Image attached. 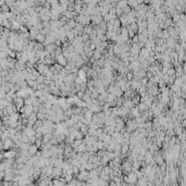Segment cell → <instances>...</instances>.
<instances>
[{
	"label": "cell",
	"mask_w": 186,
	"mask_h": 186,
	"mask_svg": "<svg viewBox=\"0 0 186 186\" xmlns=\"http://www.w3.org/2000/svg\"><path fill=\"white\" fill-rule=\"evenodd\" d=\"M13 103L15 104V107H17V109L19 111L21 108L24 107V98L23 97H15L13 99Z\"/></svg>",
	"instance_id": "cell-1"
},
{
	"label": "cell",
	"mask_w": 186,
	"mask_h": 186,
	"mask_svg": "<svg viewBox=\"0 0 186 186\" xmlns=\"http://www.w3.org/2000/svg\"><path fill=\"white\" fill-rule=\"evenodd\" d=\"M62 175V168L61 166H53L52 169V179H59Z\"/></svg>",
	"instance_id": "cell-2"
},
{
	"label": "cell",
	"mask_w": 186,
	"mask_h": 186,
	"mask_svg": "<svg viewBox=\"0 0 186 186\" xmlns=\"http://www.w3.org/2000/svg\"><path fill=\"white\" fill-rule=\"evenodd\" d=\"M127 177H129V184L130 185H133V184H136L137 183V176H136V174H135V172H133V171H131V172H129L127 173Z\"/></svg>",
	"instance_id": "cell-3"
},
{
	"label": "cell",
	"mask_w": 186,
	"mask_h": 186,
	"mask_svg": "<svg viewBox=\"0 0 186 186\" xmlns=\"http://www.w3.org/2000/svg\"><path fill=\"white\" fill-rule=\"evenodd\" d=\"M56 62H57V63H59V64H61L62 67H64V65L68 63L67 59H65L64 56L62 55V53H60V55H58V56L56 57Z\"/></svg>",
	"instance_id": "cell-4"
},
{
	"label": "cell",
	"mask_w": 186,
	"mask_h": 186,
	"mask_svg": "<svg viewBox=\"0 0 186 186\" xmlns=\"http://www.w3.org/2000/svg\"><path fill=\"white\" fill-rule=\"evenodd\" d=\"M13 141L11 139L10 137H8L6 141H3V149H6V150H8V149H11V147L13 146Z\"/></svg>",
	"instance_id": "cell-5"
},
{
	"label": "cell",
	"mask_w": 186,
	"mask_h": 186,
	"mask_svg": "<svg viewBox=\"0 0 186 186\" xmlns=\"http://www.w3.org/2000/svg\"><path fill=\"white\" fill-rule=\"evenodd\" d=\"M32 112H33V104H24V107H23V113H25L28 117Z\"/></svg>",
	"instance_id": "cell-6"
},
{
	"label": "cell",
	"mask_w": 186,
	"mask_h": 186,
	"mask_svg": "<svg viewBox=\"0 0 186 186\" xmlns=\"http://www.w3.org/2000/svg\"><path fill=\"white\" fill-rule=\"evenodd\" d=\"M38 151V147L35 145V144H32V145H29V147H28V153L30 154V156H34L35 153H36Z\"/></svg>",
	"instance_id": "cell-7"
},
{
	"label": "cell",
	"mask_w": 186,
	"mask_h": 186,
	"mask_svg": "<svg viewBox=\"0 0 186 186\" xmlns=\"http://www.w3.org/2000/svg\"><path fill=\"white\" fill-rule=\"evenodd\" d=\"M77 76L79 77H81L82 80H84V81H87V77H86V71H84L83 69H79V71H77Z\"/></svg>",
	"instance_id": "cell-8"
},
{
	"label": "cell",
	"mask_w": 186,
	"mask_h": 186,
	"mask_svg": "<svg viewBox=\"0 0 186 186\" xmlns=\"http://www.w3.org/2000/svg\"><path fill=\"white\" fill-rule=\"evenodd\" d=\"M74 51H76L77 53H82L84 52V44L81 42V44H77L74 46Z\"/></svg>",
	"instance_id": "cell-9"
},
{
	"label": "cell",
	"mask_w": 186,
	"mask_h": 186,
	"mask_svg": "<svg viewBox=\"0 0 186 186\" xmlns=\"http://www.w3.org/2000/svg\"><path fill=\"white\" fill-rule=\"evenodd\" d=\"M86 149H87V145L83 142L82 144L79 145V146L76 147V149H75V150H76V151H80V152H85V151H86Z\"/></svg>",
	"instance_id": "cell-10"
},
{
	"label": "cell",
	"mask_w": 186,
	"mask_h": 186,
	"mask_svg": "<svg viewBox=\"0 0 186 186\" xmlns=\"http://www.w3.org/2000/svg\"><path fill=\"white\" fill-rule=\"evenodd\" d=\"M136 106H137V109H138V111L141 112V113H142V112H144V111H146L147 109H149V108L146 107V104H145L144 102H141V101H139V102L136 104Z\"/></svg>",
	"instance_id": "cell-11"
},
{
	"label": "cell",
	"mask_w": 186,
	"mask_h": 186,
	"mask_svg": "<svg viewBox=\"0 0 186 186\" xmlns=\"http://www.w3.org/2000/svg\"><path fill=\"white\" fill-rule=\"evenodd\" d=\"M56 47H57V46L55 45V42H52V44H48V45H46V46H45V50H47V51L50 53V52L55 51Z\"/></svg>",
	"instance_id": "cell-12"
},
{
	"label": "cell",
	"mask_w": 186,
	"mask_h": 186,
	"mask_svg": "<svg viewBox=\"0 0 186 186\" xmlns=\"http://www.w3.org/2000/svg\"><path fill=\"white\" fill-rule=\"evenodd\" d=\"M35 38H36L37 42H41V44H42V42L45 41L46 36H45V35H42V34H37V35H36V37H35Z\"/></svg>",
	"instance_id": "cell-13"
},
{
	"label": "cell",
	"mask_w": 186,
	"mask_h": 186,
	"mask_svg": "<svg viewBox=\"0 0 186 186\" xmlns=\"http://www.w3.org/2000/svg\"><path fill=\"white\" fill-rule=\"evenodd\" d=\"M42 126V120H36V121H35V123L33 124V129L35 130V129H37V127H41Z\"/></svg>",
	"instance_id": "cell-14"
},
{
	"label": "cell",
	"mask_w": 186,
	"mask_h": 186,
	"mask_svg": "<svg viewBox=\"0 0 186 186\" xmlns=\"http://www.w3.org/2000/svg\"><path fill=\"white\" fill-rule=\"evenodd\" d=\"M109 161H110V159L108 158V157L106 156V154H104L103 157L100 158V162H101V164H102V165H107V164H108V162H109Z\"/></svg>",
	"instance_id": "cell-15"
},
{
	"label": "cell",
	"mask_w": 186,
	"mask_h": 186,
	"mask_svg": "<svg viewBox=\"0 0 186 186\" xmlns=\"http://www.w3.org/2000/svg\"><path fill=\"white\" fill-rule=\"evenodd\" d=\"M74 137H75V139H83V137H84V135L81 133V132L77 130L76 132H75V134H74Z\"/></svg>",
	"instance_id": "cell-16"
},
{
	"label": "cell",
	"mask_w": 186,
	"mask_h": 186,
	"mask_svg": "<svg viewBox=\"0 0 186 186\" xmlns=\"http://www.w3.org/2000/svg\"><path fill=\"white\" fill-rule=\"evenodd\" d=\"M138 41L139 42H147V36H145V35H143V34H141L138 36Z\"/></svg>",
	"instance_id": "cell-17"
},
{
	"label": "cell",
	"mask_w": 186,
	"mask_h": 186,
	"mask_svg": "<svg viewBox=\"0 0 186 186\" xmlns=\"http://www.w3.org/2000/svg\"><path fill=\"white\" fill-rule=\"evenodd\" d=\"M36 117H37L38 120H44V119H46V113H42V112L38 111L36 113Z\"/></svg>",
	"instance_id": "cell-18"
},
{
	"label": "cell",
	"mask_w": 186,
	"mask_h": 186,
	"mask_svg": "<svg viewBox=\"0 0 186 186\" xmlns=\"http://www.w3.org/2000/svg\"><path fill=\"white\" fill-rule=\"evenodd\" d=\"M113 53L115 56H118V55H120L121 53V49H120V47L118 45H114V47H113Z\"/></svg>",
	"instance_id": "cell-19"
},
{
	"label": "cell",
	"mask_w": 186,
	"mask_h": 186,
	"mask_svg": "<svg viewBox=\"0 0 186 186\" xmlns=\"http://www.w3.org/2000/svg\"><path fill=\"white\" fill-rule=\"evenodd\" d=\"M82 99L84 100L85 102H87L88 104L91 102V98H90V96H88V95H85V94H84V96L82 97Z\"/></svg>",
	"instance_id": "cell-20"
},
{
	"label": "cell",
	"mask_w": 186,
	"mask_h": 186,
	"mask_svg": "<svg viewBox=\"0 0 186 186\" xmlns=\"http://www.w3.org/2000/svg\"><path fill=\"white\" fill-rule=\"evenodd\" d=\"M41 144H42V142H41V138H36V139H35V145H36V146L38 147V149L40 148Z\"/></svg>",
	"instance_id": "cell-21"
},
{
	"label": "cell",
	"mask_w": 186,
	"mask_h": 186,
	"mask_svg": "<svg viewBox=\"0 0 186 186\" xmlns=\"http://www.w3.org/2000/svg\"><path fill=\"white\" fill-rule=\"evenodd\" d=\"M72 170H73V175H74V176H76L77 174H79V172H80V169L77 168V166H75V165L72 166Z\"/></svg>",
	"instance_id": "cell-22"
},
{
	"label": "cell",
	"mask_w": 186,
	"mask_h": 186,
	"mask_svg": "<svg viewBox=\"0 0 186 186\" xmlns=\"http://www.w3.org/2000/svg\"><path fill=\"white\" fill-rule=\"evenodd\" d=\"M45 79H46V77H45V75H41V74H40L39 76H38V77H37L36 82H37V83H44V81H45Z\"/></svg>",
	"instance_id": "cell-23"
},
{
	"label": "cell",
	"mask_w": 186,
	"mask_h": 186,
	"mask_svg": "<svg viewBox=\"0 0 186 186\" xmlns=\"http://www.w3.org/2000/svg\"><path fill=\"white\" fill-rule=\"evenodd\" d=\"M55 55H56V57L58 56V55H60V53H62V48L61 47H56V49H55Z\"/></svg>",
	"instance_id": "cell-24"
},
{
	"label": "cell",
	"mask_w": 186,
	"mask_h": 186,
	"mask_svg": "<svg viewBox=\"0 0 186 186\" xmlns=\"http://www.w3.org/2000/svg\"><path fill=\"white\" fill-rule=\"evenodd\" d=\"M81 38H82V41L84 42V41H86V40H88V39H89V35H88V34H84V35H83V36L81 37Z\"/></svg>",
	"instance_id": "cell-25"
},
{
	"label": "cell",
	"mask_w": 186,
	"mask_h": 186,
	"mask_svg": "<svg viewBox=\"0 0 186 186\" xmlns=\"http://www.w3.org/2000/svg\"><path fill=\"white\" fill-rule=\"evenodd\" d=\"M152 76H153V73H152V72H150V71H146V77H147V79L149 80V79H151Z\"/></svg>",
	"instance_id": "cell-26"
},
{
	"label": "cell",
	"mask_w": 186,
	"mask_h": 186,
	"mask_svg": "<svg viewBox=\"0 0 186 186\" xmlns=\"http://www.w3.org/2000/svg\"><path fill=\"white\" fill-rule=\"evenodd\" d=\"M132 42H139L138 41V36H133V39H132Z\"/></svg>",
	"instance_id": "cell-27"
},
{
	"label": "cell",
	"mask_w": 186,
	"mask_h": 186,
	"mask_svg": "<svg viewBox=\"0 0 186 186\" xmlns=\"http://www.w3.org/2000/svg\"><path fill=\"white\" fill-rule=\"evenodd\" d=\"M85 33L89 35V34L91 33V28H90V27H86V30H85Z\"/></svg>",
	"instance_id": "cell-28"
},
{
	"label": "cell",
	"mask_w": 186,
	"mask_h": 186,
	"mask_svg": "<svg viewBox=\"0 0 186 186\" xmlns=\"http://www.w3.org/2000/svg\"><path fill=\"white\" fill-rule=\"evenodd\" d=\"M129 35H130V37H133L134 35H135V33L133 32V30H130V34H129Z\"/></svg>",
	"instance_id": "cell-29"
},
{
	"label": "cell",
	"mask_w": 186,
	"mask_h": 186,
	"mask_svg": "<svg viewBox=\"0 0 186 186\" xmlns=\"http://www.w3.org/2000/svg\"><path fill=\"white\" fill-rule=\"evenodd\" d=\"M70 26H74V23H73V22H70Z\"/></svg>",
	"instance_id": "cell-30"
}]
</instances>
